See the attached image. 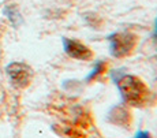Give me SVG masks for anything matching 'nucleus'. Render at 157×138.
<instances>
[{
  "label": "nucleus",
  "mask_w": 157,
  "mask_h": 138,
  "mask_svg": "<svg viewBox=\"0 0 157 138\" xmlns=\"http://www.w3.org/2000/svg\"><path fill=\"white\" fill-rule=\"evenodd\" d=\"M63 44H64V51L71 58L79 59V60H89V59L93 58L92 49L87 48L85 44L79 43L78 40H68V38H64Z\"/></svg>",
  "instance_id": "20e7f679"
},
{
  "label": "nucleus",
  "mask_w": 157,
  "mask_h": 138,
  "mask_svg": "<svg viewBox=\"0 0 157 138\" xmlns=\"http://www.w3.org/2000/svg\"><path fill=\"white\" fill-rule=\"evenodd\" d=\"M108 118H109V121L112 123H115V125H117V126H123V127L130 126V122H131L128 111L122 107H115L109 112Z\"/></svg>",
  "instance_id": "39448f33"
},
{
  "label": "nucleus",
  "mask_w": 157,
  "mask_h": 138,
  "mask_svg": "<svg viewBox=\"0 0 157 138\" xmlns=\"http://www.w3.org/2000/svg\"><path fill=\"white\" fill-rule=\"evenodd\" d=\"M135 138H152V136H150L147 131H138Z\"/></svg>",
  "instance_id": "423d86ee"
},
{
  "label": "nucleus",
  "mask_w": 157,
  "mask_h": 138,
  "mask_svg": "<svg viewBox=\"0 0 157 138\" xmlns=\"http://www.w3.org/2000/svg\"><path fill=\"white\" fill-rule=\"evenodd\" d=\"M156 30H157V28H156Z\"/></svg>",
  "instance_id": "0eeeda50"
},
{
  "label": "nucleus",
  "mask_w": 157,
  "mask_h": 138,
  "mask_svg": "<svg viewBox=\"0 0 157 138\" xmlns=\"http://www.w3.org/2000/svg\"><path fill=\"white\" fill-rule=\"evenodd\" d=\"M117 86L123 101L130 107H142L149 97V89L138 77L124 75L119 79Z\"/></svg>",
  "instance_id": "f257e3e1"
},
{
  "label": "nucleus",
  "mask_w": 157,
  "mask_h": 138,
  "mask_svg": "<svg viewBox=\"0 0 157 138\" xmlns=\"http://www.w3.org/2000/svg\"><path fill=\"white\" fill-rule=\"evenodd\" d=\"M138 38L132 33H115L111 36V52L116 58H123V56L131 53V51L135 48Z\"/></svg>",
  "instance_id": "f03ea898"
},
{
  "label": "nucleus",
  "mask_w": 157,
  "mask_h": 138,
  "mask_svg": "<svg viewBox=\"0 0 157 138\" xmlns=\"http://www.w3.org/2000/svg\"><path fill=\"white\" fill-rule=\"evenodd\" d=\"M7 74L17 88H26L33 79V70L23 63H11L7 67Z\"/></svg>",
  "instance_id": "7ed1b4c3"
}]
</instances>
